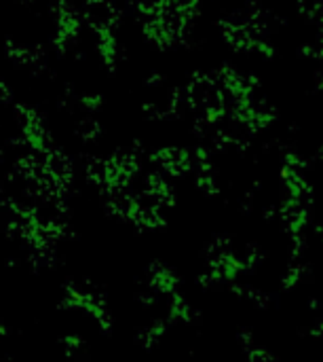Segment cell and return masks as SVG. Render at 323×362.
<instances>
[{
    "mask_svg": "<svg viewBox=\"0 0 323 362\" xmlns=\"http://www.w3.org/2000/svg\"><path fill=\"white\" fill-rule=\"evenodd\" d=\"M17 112H19L21 132H23V140H26V144L36 153H47L51 140H49V134L42 128V121H40L38 112L32 108H21V106L17 108Z\"/></svg>",
    "mask_w": 323,
    "mask_h": 362,
    "instance_id": "1",
    "label": "cell"
},
{
    "mask_svg": "<svg viewBox=\"0 0 323 362\" xmlns=\"http://www.w3.org/2000/svg\"><path fill=\"white\" fill-rule=\"evenodd\" d=\"M83 15L95 32L114 30L116 21H118V13L114 11V7L108 3V0H89V3L85 5Z\"/></svg>",
    "mask_w": 323,
    "mask_h": 362,
    "instance_id": "2",
    "label": "cell"
},
{
    "mask_svg": "<svg viewBox=\"0 0 323 362\" xmlns=\"http://www.w3.org/2000/svg\"><path fill=\"white\" fill-rule=\"evenodd\" d=\"M79 32H81V17H79L77 9H60L55 45L60 47V49H68V47L77 40Z\"/></svg>",
    "mask_w": 323,
    "mask_h": 362,
    "instance_id": "3",
    "label": "cell"
},
{
    "mask_svg": "<svg viewBox=\"0 0 323 362\" xmlns=\"http://www.w3.org/2000/svg\"><path fill=\"white\" fill-rule=\"evenodd\" d=\"M97 51H99V58H102L104 66L114 70L116 60H118V40L114 36V30L97 32Z\"/></svg>",
    "mask_w": 323,
    "mask_h": 362,
    "instance_id": "4",
    "label": "cell"
},
{
    "mask_svg": "<svg viewBox=\"0 0 323 362\" xmlns=\"http://www.w3.org/2000/svg\"><path fill=\"white\" fill-rule=\"evenodd\" d=\"M81 102H83V106L87 108V110H97V108H102V104H104V98H102V95H99V93H93V95H83V98H81Z\"/></svg>",
    "mask_w": 323,
    "mask_h": 362,
    "instance_id": "5",
    "label": "cell"
},
{
    "mask_svg": "<svg viewBox=\"0 0 323 362\" xmlns=\"http://www.w3.org/2000/svg\"><path fill=\"white\" fill-rule=\"evenodd\" d=\"M97 132H99V125L95 123L93 119L83 121L81 128H79V134H81L83 138H95V134H97Z\"/></svg>",
    "mask_w": 323,
    "mask_h": 362,
    "instance_id": "6",
    "label": "cell"
},
{
    "mask_svg": "<svg viewBox=\"0 0 323 362\" xmlns=\"http://www.w3.org/2000/svg\"><path fill=\"white\" fill-rule=\"evenodd\" d=\"M3 100H9V89L0 83V102H3Z\"/></svg>",
    "mask_w": 323,
    "mask_h": 362,
    "instance_id": "7",
    "label": "cell"
},
{
    "mask_svg": "<svg viewBox=\"0 0 323 362\" xmlns=\"http://www.w3.org/2000/svg\"><path fill=\"white\" fill-rule=\"evenodd\" d=\"M321 83H323V77H321Z\"/></svg>",
    "mask_w": 323,
    "mask_h": 362,
    "instance_id": "8",
    "label": "cell"
}]
</instances>
